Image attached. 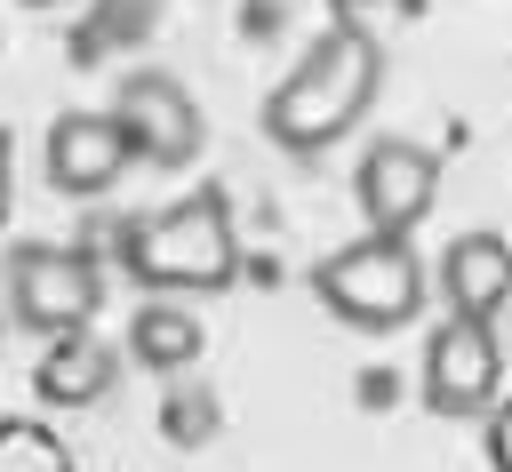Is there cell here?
<instances>
[{"instance_id": "cell-17", "label": "cell", "mask_w": 512, "mask_h": 472, "mask_svg": "<svg viewBox=\"0 0 512 472\" xmlns=\"http://www.w3.org/2000/svg\"><path fill=\"white\" fill-rule=\"evenodd\" d=\"M392 8H424V0H392Z\"/></svg>"}, {"instance_id": "cell-9", "label": "cell", "mask_w": 512, "mask_h": 472, "mask_svg": "<svg viewBox=\"0 0 512 472\" xmlns=\"http://www.w3.org/2000/svg\"><path fill=\"white\" fill-rule=\"evenodd\" d=\"M440 296H448V320H496L512 304V240L504 232H464L448 240L440 256Z\"/></svg>"}, {"instance_id": "cell-11", "label": "cell", "mask_w": 512, "mask_h": 472, "mask_svg": "<svg viewBox=\"0 0 512 472\" xmlns=\"http://www.w3.org/2000/svg\"><path fill=\"white\" fill-rule=\"evenodd\" d=\"M128 352H136V368H160V376H176L184 360H200V320H192V304L152 296V304L128 320Z\"/></svg>"}, {"instance_id": "cell-6", "label": "cell", "mask_w": 512, "mask_h": 472, "mask_svg": "<svg viewBox=\"0 0 512 472\" xmlns=\"http://www.w3.org/2000/svg\"><path fill=\"white\" fill-rule=\"evenodd\" d=\"M496 384H504L496 328H480V320H440V328L424 336V408H432V416H496Z\"/></svg>"}, {"instance_id": "cell-16", "label": "cell", "mask_w": 512, "mask_h": 472, "mask_svg": "<svg viewBox=\"0 0 512 472\" xmlns=\"http://www.w3.org/2000/svg\"><path fill=\"white\" fill-rule=\"evenodd\" d=\"M8 200H16V176H8V136H0V216H8Z\"/></svg>"}, {"instance_id": "cell-15", "label": "cell", "mask_w": 512, "mask_h": 472, "mask_svg": "<svg viewBox=\"0 0 512 472\" xmlns=\"http://www.w3.org/2000/svg\"><path fill=\"white\" fill-rule=\"evenodd\" d=\"M488 464L512 472V400H496V416H488Z\"/></svg>"}, {"instance_id": "cell-14", "label": "cell", "mask_w": 512, "mask_h": 472, "mask_svg": "<svg viewBox=\"0 0 512 472\" xmlns=\"http://www.w3.org/2000/svg\"><path fill=\"white\" fill-rule=\"evenodd\" d=\"M152 8H160V0H104V16H96V24H88V40H80V56H96L112 24H128V32H144V24H152Z\"/></svg>"}, {"instance_id": "cell-10", "label": "cell", "mask_w": 512, "mask_h": 472, "mask_svg": "<svg viewBox=\"0 0 512 472\" xmlns=\"http://www.w3.org/2000/svg\"><path fill=\"white\" fill-rule=\"evenodd\" d=\"M120 384V352L104 344V336H56L48 352H40V368H32V392L48 400V408H96L104 392Z\"/></svg>"}, {"instance_id": "cell-4", "label": "cell", "mask_w": 512, "mask_h": 472, "mask_svg": "<svg viewBox=\"0 0 512 472\" xmlns=\"http://www.w3.org/2000/svg\"><path fill=\"white\" fill-rule=\"evenodd\" d=\"M104 304V280L88 264V248H56V240H24L8 256V312L32 328V336H80Z\"/></svg>"}, {"instance_id": "cell-13", "label": "cell", "mask_w": 512, "mask_h": 472, "mask_svg": "<svg viewBox=\"0 0 512 472\" xmlns=\"http://www.w3.org/2000/svg\"><path fill=\"white\" fill-rule=\"evenodd\" d=\"M160 432H168L176 448H200V440H216V392H208V384H192V392L176 384V392H168V408H160Z\"/></svg>"}, {"instance_id": "cell-1", "label": "cell", "mask_w": 512, "mask_h": 472, "mask_svg": "<svg viewBox=\"0 0 512 472\" xmlns=\"http://www.w3.org/2000/svg\"><path fill=\"white\" fill-rule=\"evenodd\" d=\"M376 88H384V48H376V32H368L360 16H336V24L304 48V64L264 96V136H272L280 152H328L336 136H352V128L368 120Z\"/></svg>"}, {"instance_id": "cell-5", "label": "cell", "mask_w": 512, "mask_h": 472, "mask_svg": "<svg viewBox=\"0 0 512 472\" xmlns=\"http://www.w3.org/2000/svg\"><path fill=\"white\" fill-rule=\"evenodd\" d=\"M352 192H360L368 232L408 240V232L424 224V208L440 200V160H432L424 144H408V136H376V144L360 152V168H352Z\"/></svg>"}, {"instance_id": "cell-7", "label": "cell", "mask_w": 512, "mask_h": 472, "mask_svg": "<svg viewBox=\"0 0 512 472\" xmlns=\"http://www.w3.org/2000/svg\"><path fill=\"white\" fill-rule=\"evenodd\" d=\"M112 120H120L128 152H136V160H152V168H184V160L200 152V136H208V128H200L192 88H184V80H168V72H136V80L120 88Z\"/></svg>"}, {"instance_id": "cell-8", "label": "cell", "mask_w": 512, "mask_h": 472, "mask_svg": "<svg viewBox=\"0 0 512 472\" xmlns=\"http://www.w3.org/2000/svg\"><path fill=\"white\" fill-rule=\"evenodd\" d=\"M128 136H120V120L112 112H64L56 128H48V184L56 192H72V200H96V192H112L120 176H128Z\"/></svg>"}, {"instance_id": "cell-3", "label": "cell", "mask_w": 512, "mask_h": 472, "mask_svg": "<svg viewBox=\"0 0 512 472\" xmlns=\"http://www.w3.org/2000/svg\"><path fill=\"white\" fill-rule=\"evenodd\" d=\"M312 296H320V304H328L344 328L384 336V328H408V320H416V304H424V264H416V248H408V240L360 232L352 248L320 256Z\"/></svg>"}, {"instance_id": "cell-12", "label": "cell", "mask_w": 512, "mask_h": 472, "mask_svg": "<svg viewBox=\"0 0 512 472\" xmlns=\"http://www.w3.org/2000/svg\"><path fill=\"white\" fill-rule=\"evenodd\" d=\"M0 472H72V448L56 440V424L0 416Z\"/></svg>"}, {"instance_id": "cell-2", "label": "cell", "mask_w": 512, "mask_h": 472, "mask_svg": "<svg viewBox=\"0 0 512 472\" xmlns=\"http://www.w3.org/2000/svg\"><path fill=\"white\" fill-rule=\"evenodd\" d=\"M144 288H184V296H208V288H232L240 280V232H232V208L216 184H200L192 200L144 216V240H136V264H128Z\"/></svg>"}]
</instances>
